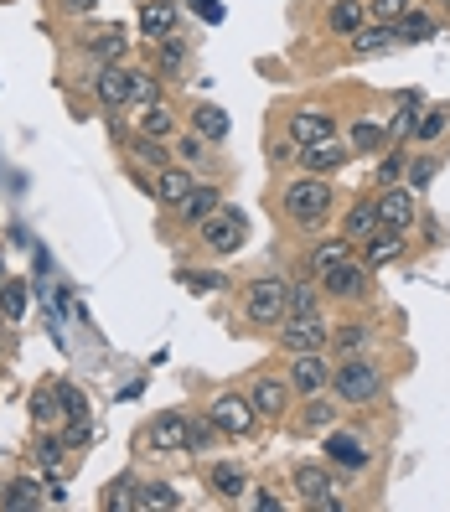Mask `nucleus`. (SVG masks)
I'll return each instance as SVG.
<instances>
[{"mask_svg": "<svg viewBox=\"0 0 450 512\" xmlns=\"http://www.w3.org/2000/svg\"><path fill=\"white\" fill-rule=\"evenodd\" d=\"M332 388H337V399L342 404H373L383 394V373L373 357H342V363L332 368Z\"/></svg>", "mask_w": 450, "mask_h": 512, "instance_id": "1", "label": "nucleus"}, {"mask_svg": "<svg viewBox=\"0 0 450 512\" xmlns=\"http://www.w3.org/2000/svg\"><path fill=\"white\" fill-rule=\"evenodd\" d=\"M285 213L300 228H321L332 218V182L326 176H306V182H290L285 187Z\"/></svg>", "mask_w": 450, "mask_h": 512, "instance_id": "2", "label": "nucleus"}, {"mask_svg": "<svg viewBox=\"0 0 450 512\" xmlns=\"http://www.w3.org/2000/svg\"><path fill=\"white\" fill-rule=\"evenodd\" d=\"M280 347H285V352H321V347H332V321H326L321 311H311V316H285V321H280Z\"/></svg>", "mask_w": 450, "mask_h": 512, "instance_id": "3", "label": "nucleus"}, {"mask_svg": "<svg viewBox=\"0 0 450 512\" xmlns=\"http://www.w3.org/2000/svg\"><path fill=\"white\" fill-rule=\"evenodd\" d=\"M202 244L213 249V254H238V249L249 244V223H244V213H238V207H218V213L202 223Z\"/></svg>", "mask_w": 450, "mask_h": 512, "instance_id": "4", "label": "nucleus"}, {"mask_svg": "<svg viewBox=\"0 0 450 512\" xmlns=\"http://www.w3.org/2000/svg\"><path fill=\"white\" fill-rule=\"evenodd\" d=\"M244 316H249V326H280L285 321V280H254Z\"/></svg>", "mask_w": 450, "mask_h": 512, "instance_id": "5", "label": "nucleus"}, {"mask_svg": "<svg viewBox=\"0 0 450 512\" xmlns=\"http://www.w3.org/2000/svg\"><path fill=\"white\" fill-rule=\"evenodd\" d=\"M332 300H368V290H373V269L368 264H352V259H342L337 269H326V275L316 280Z\"/></svg>", "mask_w": 450, "mask_h": 512, "instance_id": "6", "label": "nucleus"}, {"mask_svg": "<svg viewBox=\"0 0 450 512\" xmlns=\"http://www.w3.org/2000/svg\"><path fill=\"white\" fill-rule=\"evenodd\" d=\"M295 492L306 497V507H316V512H342V497H337L332 476H326L321 466H295Z\"/></svg>", "mask_w": 450, "mask_h": 512, "instance_id": "7", "label": "nucleus"}, {"mask_svg": "<svg viewBox=\"0 0 450 512\" xmlns=\"http://www.w3.org/2000/svg\"><path fill=\"white\" fill-rule=\"evenodd\" d=\"M347 161H352V145H342L337 135L316 140V145H300V166H306V176H337Z\"/></svg>", "mask_w": 450, "mask_h": 512, "instance_id": "8", "label": "nucleus"}, {"mask_svg": "<svg viewBox=\"0 0 450 512\" xmlns=\"http://www.w3.org/2000/svg\"><path fill=\"white\" fill-rule=\"evenodd\" d=\"M378 223L383 228H414V192L404 187V182H394V187H378Z\"/></svg>", "mask_w": 450, "mask_h": 512, "instance_id": "9", "label": "nucleus"}, {"mask_svg": "<svg viewBox=\"0 0 450 512\" xmlns=\"http://www.w3.org/2000/svg\"><path fill=\"white\" fill-rule=\"evenodd\" d=\"M207 419H213V430H223V435H249L254 430V399L223 394L213 409H207Z\"/></svg>", "mask_w": 450, "mask_h": 512, "instance_id": "10", "label": "nucleus"}, {"mask_svg": "<svg viewBox=\"0 0 450 512\" xmlns=\"http://www.w3.org/2000/svg\"><path fill=\"white\" fill-rule=\"evenodd\" d=\"M295 363H290V388L295 394H321L326 383H332V368H326V357L321 352H290Z\"/></svg>", "mask_w": 450, "mask_h": 512, "instance_id": "11", "label": "nucleus"}, {"mask_svg": "<svg viewBox=\"0 0 450 512\" xmlns=\"http://www.w3.org/2000/svg\"><path fill=\"white\" fill-rule=\"evenodd\" d=\"M326 461L342 466V471H363L373 456H368V445L363 435H347V430H326Z\"/></svg>", "mask_w": 450, "mask_h": 512, "instance_id": "12", "label": "nucleus"}, {"mask_svg": "<svg viewBox=\"0 0 450 512\" xmlns=\"http://www.w3.org/2000/svg\"><path fill=\"white\" fill-rule=\"evenodd\" d=\"M218 207H223V192H218V187H197V182H192V192L176 202V218H182L187 228H202L207 218L218 213Z\"/></svg>", "mask_w": 450, "mask_h": 512, "instance_id": "13", "label": "nucleus"}, {"mask_svg": "<svg viewBox=\"0 0 450 512\" xmlns=\"http://www.w3.org/2000/svg\"><path fill=\"white\" fill-rule=\"evenodd\" d=\"M290 135H295V145L332 140V135H337V114H326V109H300V114H290Z\"/></svg>", "mask_w": 450, "mask_h": 512, "instance_id": "14", "label": "nucleus"}, {"mask_svg": "<svg viewBox=\"0 0 450 512\" xmlns=\"http://www.w3.org/2000/svg\"><path fill=\"white\" fill-rule=\"evenodd\" d=\"M399 254H404V233H399V228H383V223H378V228L363 238V264H368V269L394 264Z\"/></svg>", "mask_w": 450, "mask_h": 512, "instance_id": "15", "label": "nucleus"}, {"mask_svg": "<svg viewBox=\"0 0 450 512\" xmlns=\"http://www.w3.org/2000/svg\"><path fill=\"white\" fill-rule=\"evenodd\" d=\"M94 94L104 109H130V78H125V63H104L99 78H94Z\"/></svg>", "mask_w": 450, "mask_h": 512, "instance_id": "16", "label": "nucleus"}, {"mask_svg": "<svg viewBox=\"0 0 450 512\" xmlns=\"http://www.w3.org/2000/svg\"><path fill=\"white\" fill-rule=\"evenodd\" d=\"M399 42V32H394V21H363L352 32V52L357 57H378V52H388Z\"/></svg>", "mask_w": 450, "mask_h": 512, "instance_id": "17", "label": "nucleus"}, {"mask_svg": "<svg viewBox=\"0 0 450 512\" xmlns=\"http://www.w3.org/2000/svg\"><path fill=\"white\" fill-rule=\"evenodd\" d=\"M150 450H187V419L182 414H161V419H150Z\"/></svg>", "mask_w": 450, "mask_h": 512, "instance_id": "18", "label": "nucleus"}, {"mask_svg": "<svg viewBox=\"0 0 450 512\" xmlns=\"http://www.w3.org/2000/svg\"><path fill=\"white\" fill-rule=\"evenodd\" d=\"M140 32L156 37V42L176 32V6L171 0H140Z\"/></svg>", "mask_w": 450, "mask_h": 512, "instance_id": "19", "label": "nucleus"}, {"mask_svg": "<svg viewBox=\"0 0 450 512\" xmlns=\"http://www.w3.org/2000/svg\"><path fill=\"white\" fill-rule=\"evenodd\" d=\"M0 507H6V512H37V507H42V481L16 476L11 487L0 492Z\"/></svg>", "mask_w": 450, "mask_h": 512, "instance_id": "20", "label": "nucleus"}, {"mask_svg": "<svg viewBox=\"0 0 450 512\" xmlns=\"http://www.w3.org/2000/svg\"><path fill=\"white\" fill-rule=\"evenodd\" d=\"M254 409L269 414V419H280V414L290 409V383H280V378H259V383H254Z\"/></svg>", "mask_w": 450, "mask_h": 512, "instance_id": "21", "label": "nucleus"}, {"mask_svg": "<svg viewBox=\"0 0 450 512\" xmlns=\"http://www.w3.org/2000/svg\"><path fill=\"white\" fill-rule=\"evenodd\" d=\"M388 140H394V135H388V125H383V119H352V150H357V156H373V150H383Z\"/></svg>", "mask_w": 450, "mask_h": 512, "instance_id": "22", "label": "nucleus"}, {"mask_svg": "<svg viewBox=\"0 0 450 512\" xmlns=\"http://www.w3.org/2000/svg\"><path fill=\"white\" fill-rule=\"evenodd\" d=\"M378 228V202L363 197V202H352L347 207V223H342V238H352V244H363V238Z\"/></svg>", "mask_w": 450, "mask_h": 512, "instance_id": "23", "label": "nucleus"}, {"mask_svg": "<svg viewBox=\"0 0 450 512\" xmlns=\"http://www.w3.org/2000/svg\"><path fill=\"white\" fill-rule=\"evenodd\" d=\"M332 425H337V409L326 404L321 394H306V404H300V419H295V430L316 435V430H332Z\"/></svg>", "mask_w": 450, "mask_h": 512, "instance_id": "24", "label": "nucleus"}, {"mask_svg": "<svg viewBox=\"0 0 450 512\" xmlns=\"http://www.w3.org/2000/svg\"><path fill=\"white\" fill-rule=\"evenodd\" d=\"M445 130H450V109H445V104H435V109H419V114H414V135H409V140L435 145Z\"/></svg>", "mask_w": 450, "mask_h": 512, "instance_id": "25", "label": "nucleus"}, {"mask_svg": "<svg viewBox=\"0 0 450 512\" xmlns=\"http://www.w3.org/2000/svg\"><path fill=\"white\" fill-rule=\"evenodd\" d=\"M88 52L104 57V63H125V52H130V37L119 32V26H104V32L88 37Z\"/></svg>", "mask_w": 450, "mask_h": 512, "instance_id": "26", "label": "nucleus"}, {"mask_svg": "<svg viewBox=\"0 0 450 512\" xmlns=\"http://www.w3.org/2000/svg\"><path fill=\"white\" fill-rule=\"evenodd\" d=\"M394 32H399V42H430V37L440 32V26H435V16H430V11H414V6H409V11L394 21Z\"/></svg>", "mask_w": 450, "mask_h": 512, "instance_id": "27", "label": "nucleus"}, {"mask_svg": "<svg viewBox=\"0 0 450 512\" xmlns=\"http://www.w3.org/2000/svg\"><path fill=\"white\" fill-rule=\"evenodd\" d=\"M368 342H373V321H363V316H357V321H342V326L332 331V347L347 352V357H352V352H363Z\"/></svg>", "mask_w": 450, "mask_h": 512, "instance_id": "28", "label": "nucleus"}, {"mask_svg": "<svg viewBox=\"0 0 450 512\" xmlns=\"http://www.w3.org/2000/svg\"><path fill=\"white\" fill-rule=\"evenodd\" d=\"M342 259H352V238H326V244H316V249H311V275L321 280L326 269H337Z\"/></svg>", "mask_w": 450, "mask_h": 512, "instance_id": "29", "label": "nucleus"}, {"mask_svg": "<svg viewBox=\"0 0 450 512\" xmlns=\"http://www.w3.org/2000/svg\"><path fill=\"white\" fill-rule=\"evenodd\" d=\"M321 311V290L311 280H290L285 285V316H311Z\"/></svg>", "mask_w": 450, "mask_h": 512, "instance_id": "30", "label": "nucleus"}, {"mask_svg": "<svg viewBox=\"0 0 450 512\" xmlns=\"http://www.w3.org/2000/svg\"><path fill=\"white\" fill-rule=\"evenodd\" d=\"M368 21V11H363V0H332V16H326V26H332L337 37H352L357 26Z\"/></svg>", "mask_w": 450, "mask_h": 512, "instance_id": "31", "label": "nucleus"}, {"mask_svg": "<svg viewBox=\"0 0 450 512\" xmlns=\"http://www.w3.org/2000/svg\"><path fill=\"white\" fill-rule=\"evenodd\" d=\"M207 487H213L218 497H228V502H238V497L249 492V476L238 471V466H213V471H207Z\"/></svg>", "mask_w": 450, "mask_h": 512, "instance_id": "32", "label": "nucleus"}, {"mask_svg": "<svg viewBox=\"0 0 450 512\" xmlns=\"http://www.w3.org/2000/svg\"><path fill=\"white\" fill-rule=\"evenodd\" d=\"M140 135H150V140H171V135H176L171 109H166V104H145V114H140Z\"/></svg>", "mask_w": 450, "mask_h": 512, "instance_id": "33", "label": "nucleus"}, {"mask_svg": "<svg viewBox=\"0 0 450 512\" xmlns=\"http://www.w3.org/2000/svg\"><path fill=\"white\" fill-rule=\"evenodd\" d=\"M192 125H197L202 140H223V135H228V114L213 109V104H197V109H192Z\"/></svg>", "mask_w": 450, "mask_h": 512, "instance_id": "34", "label": "nucleus"}, {"mask_svg": "<svg viewBox=\"0 0 450 512\" xmlns=\"http://www.w3.org/2000/svg\"><path fill=\"white\" fill-rule=\"evenodd\" d=\"M435 171H440V161L435 156H409V166H404V187L419 197L430 182H435Z\"/></svg>", "mask_w": 450, "mask_h": 512, "instance_id": "35", "label": "nucleus"}, {"mask_svg": "<svg viewBox=\"0 0 450 512\" xmlns=\"http://www.w3.org/2000/svg\"><path fill=\"white\" fill-rule=\"evenodd\" d=\"M187 192H192V176H187V171H176V166H171V171L161 166V182H156V197L176 207V202H182Z\"/></svg>", "mask_w": 450, "mask_h": 512, "instance_id": "36", "label": "nucleus"}, {"mask_svg": "<svg viewBox=\"0 0 450 512\" xmlns=\"http://www.w3.org/2000/svg\"><path fill=\"white\" fill-rule=\"evenodd\" d=\"M182 497H176L171 481H150V487H135V507H176Z\"/></svg>", "mask_w": 450, "mask_h": 512, "instance_id": "37", "label": "nucleus"}, {"mask_svg": "<svg viewBox=\"0 0 450 512\" xmlns=\"http://www.w3.org/2000/svg\"><path fill=\"white\" fill-rule=\"evenodd\" d=\"M156 63H161V73H166V78H171V73H182V63H187V52H182V42H176V32L156 42Z\"/></svg>", "mask_w": 450, "mask_h": 512, "instance_id": "38", "label": "nucleus"}, {"mask_svg": "<svg viewBox=\"0 0 450 512\" xmlns=\"http://www.w3.org/2000/svg\"><path fill=\"white\" fill-rule=\"evenodd\" d=\"M404 166H409V150H404V145H399V150H388V156L378 161V187L404 182Z\"/></svg>", "mask_w": 450, "mask_h": 512, "instance_id": "39", "label": "nucleus"}, {"mask_svg": "<svg viewBox=\"0 0 450 512\" xmlns=\"http://www.w3.org/2000/svg\"><path fill=\"white\" fill-rule=\"evenodd\" d=\"M125 78H130V104H156V73L125 68Z\"/></svg>", "mask_w": 450, "mask_h": 512, "instance_id": "40", "label": "nucleus"}, {"mask_svg": "<svg viewBox=\"0 0 450 512\" xmlns=\"http://www.w3.org/2000/svg\"><path fill=\"white\" fill-rule=\"evenodd\" d=\"M119 507H135V481L130 476L109 481V492H104V512H119Z\"/></svg>", "mask_w": 450, "mask_h": 512, "instance_id": "41", "label": "nucleus"}, {"mask_svg": "<svg viewBox=\"0 0 450 512\" xmlns=\"http://www.w3.org/2000/svg\"><path fill=\"white\" fill-rule=\"evenodd\" d=\"M32 414H37V425H57V419H63V409H57V388H37Z\"/></svg>", "mask_w": 450, "mask_h": 512, "instance_id": "42", "label": "nucleus"}, {"mask_svg": "<svg viewBox=\"0 0 450 512\" xmlns=\"http://www.w3.org/2000/svg\"><path fill=\"white\" fill-rule=\"evenodd\" d=\"M57 409H63L68 419H88V399L78 394L73 383H57Z\"/></svg>", "mask_w": 450, "mask_h": 512, "instance_id": "43", "label": "nucleus"}, {"mask_svg": "<svg viewBox=\"0 0 450 512\" xmlns=\"http://www.w3.org/2000/svg\"><path fill=\"white\" fill-rule=\"evenodd\" d=\"M135 156H140L145 166H166V145L150 140V135H140V140H135Z\"/></svg>", "mask_w": 450, "mask_h": 512, "instance_id": "44", "label": "nucleus"}, {"mask_svg": "<svg viewBox=\"0 0 450 512\" xmlns=\"http://www.w3.org/2000/svg\"><path fill=\"white\" fill-rule=\"evenodd\" d=\"M207 445H213V419H207V425H187V450L192 456H202Z\"/></svg>", "mask_w": 450, "mask_h": 512, "instance_id": "45", "label": "nucleus"}, {"mask_svg": "<svg viewBox=\"0 0 450 512\" xmlns=\"http://www.w3.org/2000/svg\"><path fill=\"white\" fill-rule=\"evenodd\" d=\"M409 11V0H373V21H399Z\"/></svg>", "mask_w": 450, "mask_h": 512, "instance_id": "46", "label": "nucleus"}, {"mask_svg": "<svg viewBox=\"0 0 450 512\" xmlns=\"http://www.w3.org/2000/svg\"><path fill=\"white\" fill-rule=\"evenodd\" d=\"M182 285H192V290L202 295V290H218V285H223V275H213V269H207V275H197V269H187V275H182Z\"/></svg>", "mask_w": 450, "mask_h": 512, "instance_id": "47", "label": "nucleus"}, {"mask_svg": "<svg viewBox=\"0 0 450 512\" xmlns=\"http://www.w3.org/2000/svg\"><path fill=\"white\" fill-rule=\"evenodd\" d=\"M37 461L57 471V466H63V440H42V445H37Z\"/></svg>", "mask_w": 450, "mask_h": 512, "instance_id": "48", "label": "nucleus"}, {"mask_svg": "<svg viewBox=\"0 0 450 512\" xmlns=\"http://www.w3.org/2000/svg\"><path fill=\"white\" fill-rule=\"evenodd\" d=\"M57 6H63L68 16H83V11H94V6H99V0H57Z\"/></svg>", "mask_w": 450, "mask_h": 512, "instance_id": "49", "label": "nucleus"}, {"mask_svg": "<svg viewBox=\"0 0 450 512\" xmlns=\"http://www.w3.org/2000/svg\"><path fill=\"white\" fill-rule=\"evenodd\" d=\"M182 161H202V135L182 140Z\"/></svg>", "mask_w": 450, "mask_h": 512, "instance_id": "50", "label": "nucleus"}, {"mask_svg": "<svg viewBox=\"0 0 450 512\" xmlns=\"http://www.w3.org/2000/svg\"><path fill=\"white\" fill-rule=\"evenodd\" d=\"M21 306H26V295H21V290H11V295H6V311H11V316H21Z\"/></svg>", "mask_w": 450, "mask_h": 512, "instance_id": "51", "label": "nucleus"}, {"mask_svg": "<svg viewBox=\"0 0 450 512\" xmlns=\"http://www.w3.org/2000/svg\"><path fill=\"white\" fill-rule=\"evenodd\" d=\"M440 6H450V0H440Z\"/></svg>", "mask_w": 450, "mask_h": 512, "instance_id": "52", "label": "nucleus"}]
</instances>
